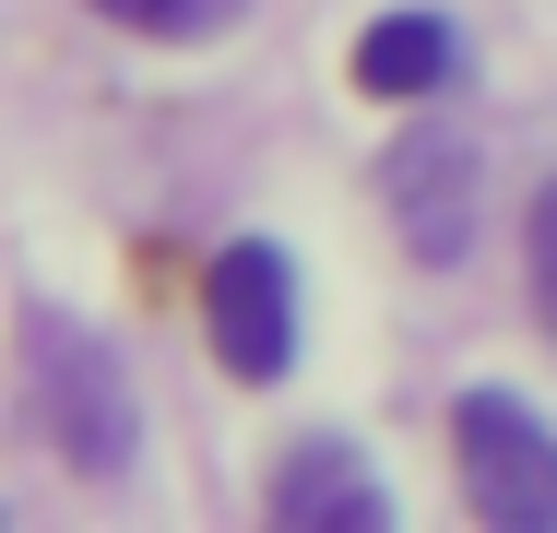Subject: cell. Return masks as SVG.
<instances>
[{
    "mask_svg": "<svg viewBox=\"0 0 557 533\" xmlns=\"http://www.w3.org/2000/svg\"><path fill=\"white\" fill-rule=\"evenodd\" d=\"M24 416L48 426V450L72 474H131V380L108 368L96 332L24 320Z\"/></svg>",
    "mask_w": 557,
    "mask_h": 533,
    "instance_id": "1",
    "label": "cell"
},
{
    "mask_svg": "<svg viewBox=\"0 0 557 533\" xmlns=\"http://www.w3.org/2000/svg\"><path fill=\"white\" fill-rule=\"evenodd\" d=\"M450 450H462V498L498 533H557V426L510 392H462L450 404Z\"/></svg>",
    "mask_w": 557,
    "mask_h": 533,
    "instance_id": "2",
    "label": "cell"
},
{
    "mask_svg": "<svg viewBox=\"0 0 557 533\" xmlns=\"http://www.w3.org/2000/svg\"><path fill=\"white\" fill-rule=\"evenodd\" d=\"M202 320H214V356L237 380H285V368H297V273H285V249H261V237L214 249Z\"/></svg>",
    "mask_w": 557,
    "mask_h": 533,
    "instance_id": "3",
    "label": "cell"
},
{
    "mask_svg": "<svg viewBox=\"0 0 557 533\" xmlns=\"http://www.w3.org/2000/svg\"><path fill=\"white\" fill-rule=\"evenodd\" d=\"M474 142L462 131H416V142H392V213H404V237H416V261H462V237H474Z\"/></svg>",
    "mask_w": 557,
    "mask_h": 533,
    "instance_id": "4",
    "label": "cell"
},
{
    "mask_svg": "<svg viewBox=\"0 0 557 533\" xmlns=\"http://www.w3.org/2000/svg\"><path fill=\"white\" fill-rule=\"evenodd\" d=\"M273 522H297V533H380L392 498H380V474H368L344 438H297V450L273 462Z\"/></svg>",
    "mask_w": 557,
    "mask_h": 533,
    "instance_id": "5",
    "label": "cell"
},
{
    "mask_svg": "<svg viewBox=\"0 0 557 533\" xmlns=\"http://www.w3.org/2000/svg\"><path fill=\"white\" fill-rule=\"evenodd\" d=\"M450 60H462V48H450L440 12H392V24L356 36V84H368V96H428V84H450Z\"/></svg>",
    "mask_w": 557,
    "mask_h": 533,
    "instance_id": "6",
    "label": "cell"
},
{
    "mask_svg": "<svg viewBox=\"0 0 557 533\" xmlns=\"http://www.w3.org/2000/svg\"><path fill=\"white\" fill-rule=\"evenodd\" d=\"M108 24H131V36H214L237 0H96Z\"/></svg>",
    "mask_w": 557,
    "mask_h": 533,
    "instance_id": "7",
    "label": "cell"
},
{
    "mask_svg": "<svg viewBox=\"0 0 557 533\" xmlns=\"http://www.w3.org/2000/svg\"><path fill=\"white\" fill-rule=\"evenodd\" d=\"M522 261H534V309H546V332H557V178L534 190V237H522Z\"/></svg>",
    "mask_w": 557,
    "mask_h": 533,
    "instance_id": "8",
    "label": "cell"
}]
</instances>
